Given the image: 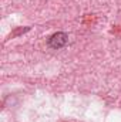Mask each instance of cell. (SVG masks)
Segmentation results:
<instances>
[{"mask_svg":"<svg viewBox=\"0 0 121 122\" xmlns=\"http://www.w3.org/2000/svg\"><path fill=\"white\" fill-rule=\"evenodd\" d=\"M67 40H68V38H67V34L59 31V33L53 34V36L49 38L47 44H49V47H51V48H61V47L66 46Z\"/></svg>","mask_w":121,"mask_h":122,"instance_id":"cell-1","label":"cell"}]
</instances>
